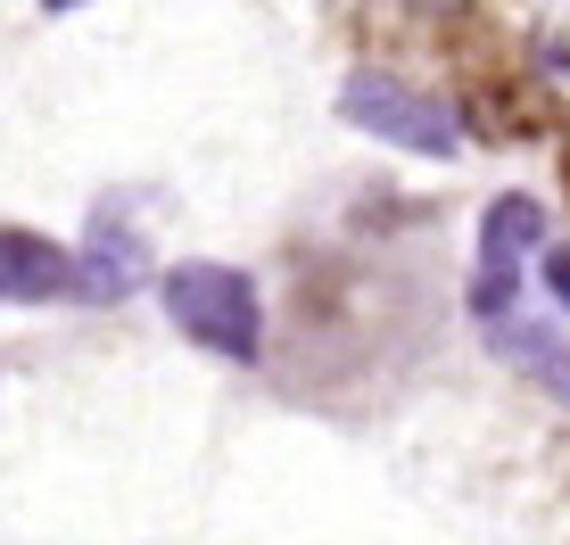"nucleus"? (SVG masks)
<instances>
[{
    "label": "nucleus",
    "instance_id": "obj_4",
    "mask_svg": "<svg viewBox=\"0 0 570 545\" xmlns=\"http://www.w3.org/2000/svg\"><path fill=\"white\" fill-rule=\"evenodd\" d=\"M50 298H83V257H67L26 224H0V306H50Z\"/></svg>",
    "mask_w": 570,
    "mask_h": 545
},
{
    "label": "nucleus",
    "instance_id": "obj_2",
    "mask_svg": "<svg viewBox=\"0 0 570 545\" xmlns=\"http://www.w3.org/2000/svg\"><path fill=\"white\" fill-rule=\"evenodd\" d=\"M340 116L372 141L405 149V158H455L463 149V116L439 100V91L405 83V75H381V67H356L340 83Z\"/></svg>",
    "mask_w": 570,
    "mask_h": 545
},
{
    "label": "nucleus",
    "instance_id": "obj_6",
    "mask_svg": "<svg viewBox=\"0 0 570 545\" xmlns=\"http://www.w3.org/2000/svg\"><path fill=\"white\" fill-rule=\"evenodd\" d=\"M488 339H497L504 364H521L554 405H570V339H554L546 323H504V330H488Z\"/></svg>",
    "mask_w": 570,
    "mask_h": 545
},
{
    "label": "nucleus",
    "instance_id": "obj_8",
    "mask_svg": "<svg viewBox=\"0 0 570 545\" xmlns=\"http://www.w3.org/2000/svg\"><path fill=\"white\" fill-rule=\"evenodd\" d=\"M546 289H554V306H562V315H570V248H546Z\"/></svg>",
    "mask_w": 570,
    "mask_h": 545
},
{
    "label": "nucleus",
    "instance_id": "obj_1",
    "mask_svg": "<svg viewBox=\"0 0 570 545\" xmlns=\"http://www.w3.org/2000/svg\"><path fill=\"white\" fill-rule=\"evenodd\" d=\"M157 298H166V323L183 330L190 347H207V356H224V364L265 356V306H257V281H248L240 265L190 257V265H174L166 281H157Z\"/></svg>",
    "mask_w": 570,
    "mask_h": 545
},
{
    "label": "nucleus",
    "instance_id": "obj_5",
    "mask_svg": "<svg viewBox=\"0 0 570 545\" xmlns=\"http://www.w3.org/2000/svg\"><path fill=\"white\" fill-rule=\"evenodd\" d=\"M149 281V240L141 231H91V248H83V298L91 306H116V298H132V289Z\"/></svg>",
    "mask_w": 570,
    "mask_h": 545
},
{
    "label": "nucleus",
    "instance_id": "obj_9",
    "mask_svg": "<svg viewBox=\"0 0 570 545\" xmlns=\"http://www.w3.org/2000/svg\"><path fill=\"white\" fill-rule=\"evenodd\" d=\"M42 9H75V0H42Z\"/></svg>",
    "mask_w": 570,
    "mask_h": 545
},
{
    "label": "nucleus",
    "instance_id": "obj_7",
    "mask_svg": "<svg viewBox=\"0 0 570 545\" xmlns=\"http://www.w3.org/2000/svg\"><path fill=\"white\" fill-rule=\"evenodd\" d=\"M529 67H538L546 91H562V100H570V0H554V9L529 26Z\"/></svg>",
    "mask_w": 570,
    "mask_h": 545
},
{
    "label": "nucleus",
    "instance_id": "obj_10",
    "mask_svg": "<svg viewBox=\"0 0 570 545\" xmlns=\"http://www.w3.org/2000/svg\"><path fill=\"white\" fill-rule=\"evenodd\" d=\"M414 9H446V0H414Z\"/></svg>",
    "mask_w": 570,
    "mask_h": 545
},
{
    "label": "nucleus",
    "instance_id": "obj_3",
    "mask_svg": "<svg viewBox=\"0 0 570 545\" xmlns=\"http://www.w3.org/2000/svg\"><path fill=\"white\" fill-rule=\"evenodd\" d=\"M538 240H546V207H538V199H521V190L488 199V216H480V272H471V315H480L488 330L513 323Z\"/></svg>",
    "mask_w": 570,
    "mask_h": 545
}]
</instances>
